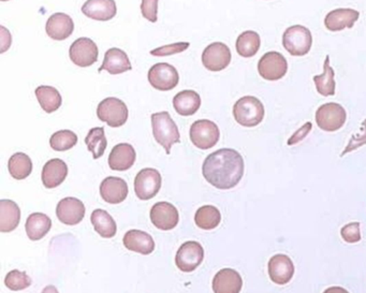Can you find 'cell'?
Listing matches in <instances>:
<instances>
[{
  "label": "cell",
  "mask_w": 366,
  "mask_h": 293,
  "mask_svg": "<svg viewBox=\"0 0 366 293\" xmlns=\"http://www.w3.org/2000/svg\"><path fill=\"white\" fill-rule=\"evenodd\" d=\"M85 144L89 152L93 154L94 159L100 158L106 152L108 141L104 135V128L95 127L89 131V135L85 138Z\"/></svg>",
  "instance_id": "cell-35"
},
{
  "label": "cell",
  "mask_w": 366,
  "mask_h": 293,
  "mask_svg": "<svg viewBox=\"0 0 366 293\" xmlns=\"http://www.w3.org/2000/svg\"><path fill=\"white\" fill-rule=\"evenodd\" d=\"M82 12L92 20L106 22L116 16V4L114 0H87Z\"/></svg>",
  "instance_id": "cell-20"
},
{
  "label": "cell",
  "mask_w": 366,
  "mask_h": 293,
  "mask_svg": "<svg viewBox=\"0 0 366 293\" xmlns=\"http://www.w3.org/2000/svg\"><path fill=\"white\" fill-rule=\"evenodd\" d=\"M123 243L128 250L141 255L152 254L155 249V242L152 236L141 230H131L127 232Z\"/></svg>",
  "instance_id": "cell-25"
},
{
  "label": "cell",
  "mask_w": 366,
  "mask_h": 293,
  "mask_svg": "<svg viewBox=\"0 0 366 293\" xmlns=\"http://www.w3.org/2000/svg\"><path fill=\"white\" fill-rule=\"evenodd\" d=\"M1 1H8V0H1Z\"/></svg>",
  "instance_id": "cell-45"
},
{
  "label": "cell",
  "mask_w": 366,
  "mask_h": 293,
  "mask_svg": "<svg viewBox=\"0 0 366 293\" xmlns=\"http://www.w3.org/2000/svg\"><path fill=\"white\" fill-rule=\"evenodd\" d=\"M190 140L200 150H210L218 143L221 131L214 121L200 119L190 127Z\"/></svg>",
  "instance_id": "cell-5"
},
{
  "label": "cell",
  "mask_w": 366,
  "mask_h": 293,
  "mask_svg": "<svg viewBox=\"0 0 366 293\" xmlns=\"http://www.w3.org/2000/svg\"><path fill=\"white\" fill-rule=\"evenodd\" d=\"M41 293H60V292H58L57 288H56V287L48 286V287H45V289H43V291Z\"/></svg>",
  "instance_id": "cell-44"
},
{
  "label": "cell",
  "mask_w": 366,
  "mask_h": 293,
  "mask_svg": "<svg viewBox=\"0 0 366 293\" xmlns=\"http://www.w3.org/2000/svg\"><path fill=\"white\" fill-rule=\"evenodd\" d=\"M340 236L347 243H357L361 240V232H360L359 223H350L344 226L340 230Z\"/></svg>",
  "instance_id": "cell-40"
},
{
  "label": "cell",
  "mask_w": 366,
  "mask_h": 293,
  "mask_svg": "<svg viewBox=\"0 0 366 293\" xmlns=\"http://www.w3.org/2000/svg\"><path fill=\"white\" fill-rule=\"evenodd\" d=\"M231 51L223 42H214L206 47L202 53L203 66L214 72L227 68L231 62Z\"/></svg>",
  "instance_id": "cell-13"
},
{
  "label": "cell",
  "mask_w": 366,
  "mask_h": 293,
  "mask_svg": "<svg viewBox=\"0 0 366 293\" xmlns=\"http://www.w3.org/2000/svg\"><path fill=\"white\" fill-rule=\"evenodd\" d=\"M150 221L158 229L169 231L174 229L179 223V211L171 203H156L150 209Z\"/></svg>",
  "instance_id": "cell-14"
},
{
  "label": "cell",
  "mask_w": 366,
  "mask_h": 293,
  "mask_svg": "<svg viewBox=\"0 0 366 293\" xmlns=\"http://www.w3.org/2000/svg\"><path fill=\"white\" fill-rule=\"evenodd\" d=\"M233 116L243 127H256L265 118V106L258 98L245 96L235 102Z\"/></svg>",
  "instance_id": "cell-3"
},
{
  "label": "cell",
  "mask_w": 366,
  "mask_h": 293,
  "mask_svg": "<svg viewBox=\"0 0 366 293\" xmlns=\"http://www.w3.org/2000/svg\"><path fill=\"white\" fill-rule=\"evenodd\" d=\"M5 284L10 290L20 291L28 288L31 284V278L25 272L13 270L6 276Z\"/></svg>",
  "instance_id": "cell-37"
},
{
  "label": "cell",
  "mask_w": 366,
  "mask_h": 293,
  "mask_svg": "<svg viewBox=\"0 0 366 293\" xmlns=\"http://www.w3.org/2000/svg\"><path fill=\"white\" fill-rule=\"evenodd\" d=\"M1 31H3V33H1V40H3L1 41V53H4L11 45V35H10L9 31L5 27H1Z\"/></svg>",
  "instance_id": "cell-41"
},
{
  "label": "cell",
  "mask_w": 366,
  "mask_h": 293,
  "mask_svg": "<svg viewBox=\"0 0 366 293\" xmlns=\"http://www.w3.org/2000/svg\"><path fill=\"white\" fill-rule=\"evenodd\" d=\"M360 13L353 9H336L329 12L324 18V25L330 31H340L345 28H353L359 20Z\"/></svg>",
  "instance_id": "cell-21"
},
{
  "label": "cell",
  "mask_w": 366,
  "mask_h": 293,
  "mask_svg": "<svg viewBox=\"0 0 366 293\" xmlns=\"http://www.w3.org/2000/svg\"><path fill=\"white\" fill-rule=\"evenodd\" d=\"M67 175H68V167L66 162L62 159L56 158L45 163L41 179H43V185L52 189L64 183Z\"/></svg>",
  "instance_id": "cell-24"
},
{
  "label": "cell",
  "mask_w": 366,
  "mask_h": 293,
  "mask_svg": "<svg viewBox=\"0 0 366 293\" xmlns=\"http://www.w3.org/2000/svg\"><path fill=\"white\" fill-rule=\"evenodd\" d=\"M137 154L135 148L128 143L115 145L109 156V165L114 171H127L135 165Z\"/></svg>",
  "instance_id": "cell-18"
},
{
  "label": "cell",
  "mask_w": 366,
  "mask_h": 293,
  "mask_svg": "<svg viewBox=\"0 0 366 293\" xmlns=\"http://www.w3.org/2000/svg\"><path fill=\"white\" fill-rule=\"evenodd\" d=\"M21 221V209L14 201H0V231L11 232Z\"/></svg>",
  "instance_id": "cell-26"
},
{
  "label": "cell",
  "mask_w": 366,
  "mask_h": 293,
  "mask_svg": "<svg viewBox=\"0 0 366 293\" xmlns=\"http://www.w3.org/2000/svg\"><path fill=\"white\" fill-rule=\"evenodd\" d=\"M8 169H9L10 175L13 179H25L30 175L33 171V161L29 158L28 155L24 153H16L12 155L11 158L8 162Z\"/></svg>",
  "instance_id": "cell-33"
},
{
  "label": "cell",
  "mask_w": 366,
  "mask_h": 293,
  "mask_svg": "<svg viewBox=\"0 0 366 293\" xmlns=\"http://www.w3.org/2000/svg\"><path fill=\"white\" fill-rule=\"evenodd\" d=\"M242 287V277L235 270H221L213 280L214 293H240Z\"/></svg>",
  "instance_id": "cell-22"
},
{
  "label": "cell",
  "mask_w": 366,
  "mask_h": 293,
  "mask_svg": "<svg viewBox=\"0 0 366 293\" xmlns=\"http://www.w3.org/2000/svg\"><path fill=\"white\" fill-rule=\"evenodd\" d=\"M129 111L126 104L118 98H106L97 108L98 118L108 123L112 128L125 125L128 119Z\"/></svg>",
  "instance_id": "cell-6"
},
{
  "label": "cell",
  "mask_w": 366,
  "mask_h": 293,
  "mask_svg": "<svg viewBox=\"0 0 366 293\" xmlns=\"http://www.w3.org/2000/svg\"><path fill=\"white\" fill-rule=\"evenodd\" d=\"M201 106V98L194 91H183L173 98V106L177 114L182 116H192L198 112Z\"/></svg>",
  "instance_id": "cell-27"
},
{
  "label": "cell",
  "mask_w": 366,
  "mask_h": 293,
  "mask_svg": "<svg viewBox=\"0 0 366 293\" xmlns=\"http://www.w3.org/2000/svg\"><path fill=\"white\" fill-rule=\"evenodd\" d=\"M346 110L336 102L322 104L316 112V123L322 131L334 133L340 131L346 123Z\"/></svg>",
  "instance_id": "cell-7"
},
{
  "label": "cell",
  "mask_w": 366,
  "mask_h": 293,
  "mask_svg": "<svg viewBox=\"0 0 366 293\" xmlns=\"http://www.w3.org/2000/svg\"><path fill=\"white\" fill-rule=\"evenodd\" d=\"M269 275L272 282L286 284L294 275V265L286 255H275L269 261Z\"/></svg>",
  "instance_id": "cell-16"
},
{
  "label": "cell",
  "mask_w": 366,
  "mask_h": 293,
  "mask_svg": "<svg viewBox=\"0 0 366 293\" xmlns=\"http://www.w3.org/2000/svg\"><path fill=\"white\" fill-rule=\"evenodd\" d=\"M336 73L330 65V56L328 55L324 60L323 73L314 77V82L316 84V89L318 93L323 97L336 95Z\"/></svg>",
  "instance_id": "cell-30"
},
{
  "label": "cell",
  "mask_w": 366,
  "mask_h": 293,
  "mask_svg": "<svg viewBox=\"0 0 366 293\" xmlns=\"http://www.w3.org/2000/svg\"><path fill=\"white\" fill-rule=\"evenodd\" d=\"M35 93L40 106L47 113L55 112L62 106V96L55 87L43 85L37 87Z\"/></svg>",
  "instance_id": "cell-32"
},
{
  "label": "cell",
  "mask_w": 366,
  "mask_h": 293,
  "mask_svg": "<svg viewBox=\"0 0 366 293\" xmlns=\"http://www.w3.org/2000/svg\"><path fill=\"white\" fill-rule=\"evenodd\" d=\"M128 192V185L121 177H106L100 185L101 198L111 204H118L126 200Z\"/></svg>",
  "instance_id": "cell-17"
},
{
  "label": "cell",
  "mask_w": 366,
  "mask_h": 293,
  "mask_svg": "<svg viewBox=\"0 0 366 293\" xmlns=\"http://www.w3.org/2000/svg\"><path fill=\"white\" fill-rule=\"evenodd\" d=\"M133 69L128 55L123 50L113 48L108 50L104 54V60L99 68V72L102 70L108 71L110 74L116 75L127 72Z\"/></svg>",
  "instance_id": "cell-23"
},
{
  "label": "cell",
  "mask_w": 366,
  "mask_h": 293,
  "mask_svg": "<svg viewBox=\"0 0 366 293\" xmlns=\"http://www.w3.org/2000/svg\"><path fill=\"white\" fill-rule=\"evenodd\" d=\"M73 31H74V23L72 18L66 13H60V12L50 16L45 25L48 35L55 41H64L72 35Z\"/></svg>",
  "instance_id": "cell-19"
},
{
  "label": "cell",
  "mask_w": 366,
  "mask_h": 293,
  "mask_svg": "<svg viewBox=\"0 0 366 293\" xmlns=\"http://www.w3.org/2000/svg\"><path fill=\"white\" fill-rule=\"evenodd\" d=\"M77 143V136L71 131H57L50 139V145L56 152H66L74 148Z\"/></svg>",
  "instance_id": "cell-36"
},
{
  "label": "cell",
  "mask_w": 366,
  "mask_h": 293,
  "mask_svg": "<svg viewBox=\"0 0 366 293\" xmlns=\"http://www.w3.org/2000/svg\"><path fill=\"white\" fill-rule=\"evenodd\" d=\"M259 74L267 81H278L288 72V62L278 52H267L258 62Z\"/></svg>",
  "instance_id": "cell-10"
},
{
  "label": "cell",
  "mask_w": 366,
  "mask_h": 293,
  "mask_svg": "<svg viewBox=\"0 0 366 293\" xmlns=\"http://www.w3.org/2000/svg\"><path fill=\"white\" fill-rule=\"evenodd\" d=\"M323 293H349L346 289L342 288V287H331L328 288L327 290L324 291Z\"/></svg>",
  "instance_id": "cell-43"
},
{
  "label": "cell",
  "mask_w": 366,
  "mask_h": 293,
  "mask_svg": "<svg viewBox=\"0 0 366 293\" xmlns=\"http://www.w3.org/2000/svg\"><path fill=\"white\" fill-rule=\"evenodd\" d=\"M282 45L292 56H305L311 51L313 35L306 27L294 25L284 31Z\"/></svg>",
  "instance_id": "cell-4"
},
{
  "label": "cell",
  "mask_w": 366,
  "mask_h": 293,
  "mask_svg": "<svg viewBox=\"0 0 366 293\" xmlns=\"http://www.w3.org/2000/svg\"><path fill=\"white\" fill-rule=\"evenodd\" d=\"M91 221L94 229L104 238H111L116 234V223L104 209H95L92 213Z\"/></svg>",
  "instance_id": "cell-31"
},
{
  "label": "cell",
  "mask_w": 366,
  "mask_h": 293,
  "mask_svg": "<svg viewBox=\"0 0 366 293\" xmlns=\"http://www.w3.org/2000/svg\"><path fill=\"white\" fill-rule=\"evenodd\" d=\"M194 221L200 229L213 230L221 223V214L217 207L204 205L196 211Z\"/></svg>",
  "instance_id": "cell-34"
},
{
  "label": "cell",
  "mask_w": 366,
  "mask_h": 293,
  "mask_svg": "<svg viewBox=\"0 0 366 293\" xmlns=\"http://www.w3.org/2000/svg\"><path fill=\"white\" fill-rule=\"evenodd\" d=\"M158 1L159 0H142V16L150 23H156L158 20Z\"/></svg>",
  "instance_id": "cell-39"
},
{
  "label": "cell",
  "mask_w": 366,
  "mask_h": 293,
  "mask_svg": "<svg viewBox=\"0 0 366 293\" xmlns=\"http://www.w3.org/2000/svg\"><path fill=\"white\" fill-rule=\"evenodd\" d=\"M97 45L89 38H79L71 45L69 50V56L73 64L81 68H87L95 64L98 60Z\"/></svg>",
  "instance_id": "cell-9"
},
{
  "label": "cell",
  "mask_w": 366,
  "mask_h": 293,
  "mask_svg": "<svg viewBox=\"0 0 366 293\" xmlns=\"http://www.w3.org/2000/svg\"><path fill=\"white\" fill-rule=\"evenodd\" d=\"M203 177L218 189L235 187L244 175V160L232 148H221L206 157L202 165Z\"/></svg>",
  "instance_id": "cell-1"
},
{
  "label": "cell",
  "mask_w": 366,
  "mask_h": 293,
  "mask_svg": "<svg viewBox=\"0 0 366 293\" xmlns=\"http://www.w3.org/2000/svg\"><path fill=\"white\" fill-rule=\"evenodd\" d=\"M188 42H177L173 45H164L158 49L152 50L150 54L156 57H164V56L174 55V54L182 53L189 48Z\"/></svg>",
  "instance_id": "cell-38"
},
{
  "label": "cell",
  "mask_w": 366,
  "mask_h": 293,
  "mask_svg": "<svg viewBox=\"0 0 366 293\" xmlns=\"http://www.w3.org/2000/svg\"><path fill=\"white\" fill-rule=\"evenodd\" d=\"M363 127L365 128L366 131V119L365 121L363 123ZM364 143H366V136L365 139H364V137L362 138H357L355 141H353L351 140L350 144H349V146H347L346 150H345L344 154H346V153L351 152V150H355V148H359V146L363 145Z\"/></svg>",
  "instance_id": "cell-42"
},
{
  "label": "cell",
  "mask_w": 366,
  "mask_h": 293,
  "mask_svg": "<svg viewBox=\"0 0 366 293\" xmlns=\"http://www.w3.org/2000/svg\"><path fill=\"white\" fill-rule=\"evenodd\" d=\"M51 228V219L43 213H33L29 215L25 225L27 236L31 241H39L45 238Z\"/></svg>",
  "instance_id": "cell-28"
},
{
  "label": "cell",
  "mask_w": 366,
  "mask_h": 293,
  "mask_svg": "<svg viewBox=\"0 0 366 293\" xmlns=\"http://www.w3.org/2000/svg\"><path fill=\"white\" fill-rule=\"evenodd\" d=\"M56 215L62 223L75 226L81 223L85 216V206L82 201L77 198L62 199L56 207Z\"/></svg>",
  "instance_id": "cell-15"
},
{
  "label": "cell",
  "mask_w": 366,
  "mask_h": 293,
  "mask_svg": "<svg viewBox=\"0 0 366 293\" xmlns=\"http://www.w3.org/2000/svg\"><path fill=\"white\" fill-rule=\"evenodd\" d=\"M150 119L155 140L166 150L167 154H170L172 146L181 142L177 123L168 112L155 113Z\"/></svg>",
  "instance_id": "cell-2"
},
{
  "label": "cell",
  "mask_w": 366,
  "mask_h": 293,
  "mask_svg": "<svg viewBox=\"0 0 366 293\" xmlns=\"http://www.w3.org/2000/svg\"><path fill=\"white\" fill-rule=\"evenodd\" d=\"M261 47L260 35L253 31H244L238 35L235 48L238 55L244 58L254 57Z\"/></svg>",
  "instance_id": "cell-29"
},
{
  "label": "cell",
  "mask_w": 366,
  "mask_h": 293,
  "mask_svg": "<svg viewBox=\"0 0 366 293\" xmlns=\"http://www.w3.org/2000/svg\"><path fill=\"white\" fill-rule=\"evenodd\" d=\"M203 258H204V249L201 244L194 241H189L179 247L175 256V263L182 272L189 273L194 271L202 263Z\"/></svg>",
  "instance_id": "cell-12"
},
{
  "label": "cell",
  "mask_w": 366,
  "mask_h": 293,
  "mask_svg": "<svg viewBox=\"0 0 366 293\" xmlns=\"http://www.w3.org/2000/svg\"><path fill=\"white\" fill-rule=\"evenodd\" d=\"M160 173L158 171L146 167L138 173L135 179V192L140 200L148 201L154 198L161 188Z\"/></svg>",
  "instance_id": "cell-11"
},
{
  "label": "cell",
  "mask_w": 366,
  "mask_h": 293,
  "mask_svg": "<svg viewBox=\"0 0 366 293\" xmlns=\"http://www.w3.org/2000/svg\"><path fill=\"white\" fill-rule=\"evenodd\" d=\"M148 82L157 91L169 92L179 85V75L175 67L167 62L154 65L148 71Z\"/></svg>",
  "instance_id": "cell-8"
}]
</instances>
